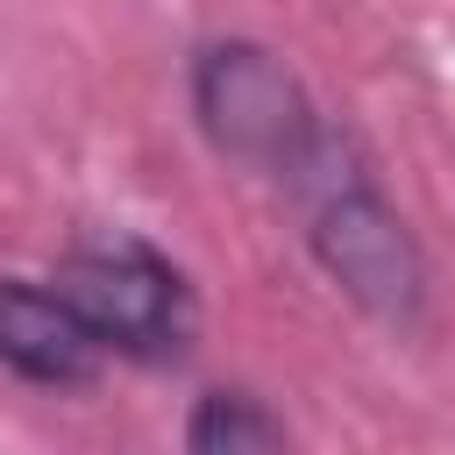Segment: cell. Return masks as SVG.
I'll list each match as a JSON object with an SVG mask.
<instances>
[{"label": "cell", "mask_w": 455, "mask_h": 455, "mask_svg": "<svg viewBox=\"0 0 455 455\" xmlns=\"http://www.w3.org/2000/svg\"><path fill=\"white\" fill-rule=\"evenodd\" d=\"M291 434H284V419L277 412H263V398H249V391H206L199 405H192V419H185V448H199V455H235V448H284Z\"/></svg>", "instance_id": "5"}, {"label": "cell", "mask_w": 455, "mask_h": 455, "mask_svg": "<svg viewBox=\"0 0 455 455\" xmlns=\"http://www.w3.org/2000/svg\"><path fill=\"white\" fill-rule=\"evenodd\" d=\"M192 114L220 156L270 171V178H291L327 135L306 85L263 43H206L192 64Z\"/></svg>", "instance_id": "2"}, {"label": "cell", "mask_w": 455, "mask_h": 455, "mask_svg": "<svg viewBox=\"0 0 455 455\" xmlns=\"http://www.w3.org/2000/svg\"><path fill=\"white\" fill-rule=\"evenodd\" d=\"M107 341L78 313L64 284L36 277H0V363L28 384H85L100 370Z\"/></svg>", "instance_id": "4"}, {"label": "cell", "mask_w": 455, "mask_h": 455, "mask_svg": "<svg viewBox=\"0 0 455 455\" xmlns=\"http://www.w3.org/2000/svg\"><path fill=\"white\" fill-rule=\"evenodd\" d=\"M57 284L78 299V313L100 327V341L114 355L164 363L192 341V284L149 242H128V235L78 242L57 263Z\"/></svg>", "instance_id": "3"}, {"label": "cell", "mask_w": 455, "mask_h": 455, "mask_svg": "<svg viewBox=\"0 0 455 455\" xmlns=\"http://www.w3.org/2000/svg\"><path fill=\"white\" fill-rule=\"evenodd\" d=\"M291 185L306 192V242H313L320 270L363 313L412 327L427 306V256H419L412 228L398 220V206L377 192V178L341 149L334 128L313 142V156L291 171Z\"/></svg>", "instance_id": "1"}]
</instances>
